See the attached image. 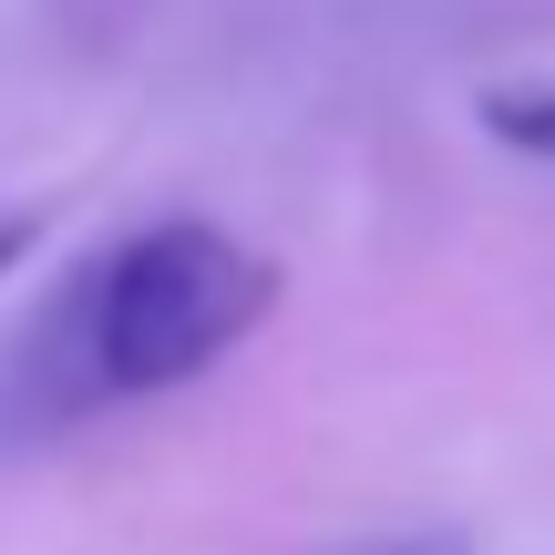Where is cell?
Here are the masks:
<instances>
[{
  "label": "cell",
  "mask_w": 555,
  "mask_h": 555,
  "mask_svg": "<svg viewBox=\"0 0 555 555\" xmlns=\"http://www.w3.org/2000/svg\"><path fill=\"white\" fill-rule=\"evenodd\" d=\"M278 309V268L247 237L206 217H165L124 237L73 298V360L93 401H144L217 371L247 330Z\"/></svg>",
  "instance_id": "cell-1"
},
{
  "label": "cell",
  "mask_w": 555,
  "mask_h": 555,
  "mask_svg": "<svg viewBox=\"0 0 555 555\" xmlns=\"http://www.w3.org/2000/svg\"><path fill=\"white\" fill-rule=\"evenodd\" d=\"M483 124L504 144H525V155H555V82H535V93H483Z\"/></svg>",
  "instance_id": "cell-2"
},
{
  "label": "cell",
  "mask_w": 555,
  "mask_h": 555,
  "mask_svg": "<svg viewBox=\"0 0 555 555\" xmlns=\"http://www.w3.org/2000/svg\"><path fill=\"white\" fill-rule=\"evenodd\" d=\"M339 555H474L463 535H380V545H339Z\"/></svg>",
  "instance_id": "cell-3"
}]
</instances>
